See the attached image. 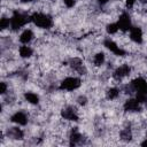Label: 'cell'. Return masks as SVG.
<instances>
[{"label":"cell","mask_w":147,"mask_h":147,"mask_svg":"<svg viewBox=\"0 0 147 147\" xmlns=\"http://www.w3.org/2000/svg\"><path fill=\"white\" fill-rule=\"evenodd\" d=\"M31 22V15L21 10H14L10 16V30L18 31L24 25Z\"/></svg>","instance_id":"6da1fadb"},{"label":"cell","mask_w":147,"mask_h":147,"mask_svg":"<svg viewBox=\"0 0 147 147\" xmlns=\"http://www.w3.org/2000/svg\"><path fill=\"white\" fill-rule=\"evenodd\" d=\"M31 23L34 24L37 28L48 30L53 26V18L49 14L42 11H34L31 14Z\"/></svg>","instance_id":"7a4b0ae2"},{"label":"cell","mask_w":147,"mask_h":147,"mask_svg":"<svg viewBox=\"0 0 147 147\" xmlns=\"http://www.w3.org/2000/svg\"><path fill=\"white\" fill-rule=\"evenodd\" d=\"M82 85V79L79 77L76 76H68L64 79H62V82L60 83L59 90L61 91H67V92H71L75 91L77 88H79Z\"/></svg>","instance_id":"3957f363"},{"label":"cell","mask_w":147,"mask_h":147,"mask_svg":"<svg viewBox=\"0 0 147 147\" xmlns=\"http://www.w3.org/2000/svg\"><path fill=\"white\" fill-rule=\"evenodd\" d=\"M61 117L68 122H78V119H79L78 110L74 106H65L61 110Z\"/></svg>","instance_id":"277c9868"},{"label":"cell","mask_w":147,"mask_h":147,"mask_svg":"<svg viewBox=\"0 0 147 147\" xmlns=\"http://www.w3.org/2000/svg\"><path fill=\"white\" fill-rule=\"evenodd\" d=\"M117 24H118V28H119V31H123V32H129L130 29L132 28V20H131V16L129 13L126 11H123L118 20H117Z\"/></svg>","instance_id":"5b68a950"},{"label":"cell","mask_w":147,"mask_h":147,"mask_svg":"<svg viewBox=\"0 0 147 147\" xmlns=\"http://www.w3.org/2000/svg\"><path fill=\"white\" fill-rule=\"evenodd\" d=\"M103 46L108 49V51H110L114 55H117V56H124L125 54H126V52L117 44V42H115L113 39H110V38H107V39H105L103 40Z\"/></svg>","instance_id":"8992f818"},{"label":"cell","mask_w":147,"mask_h":147,"mask_svg":"<svg viewBox=\"0 0 147 147\" xmlns=\"http://www.w3.org/2000/svg\"><path fill=\"white\" fill-rule=\"evenodd\" d=\"M68 64L77 74H79V75H85L86 74V68H85L84 62H83V60L80 57H77V56L70 57L69 61H68Z\"/></svg>","instance_id":"52a82bcc"},{"label":"cell","mask_w":147,"mask_h":147,"mask_svg":"<svg viewBox=\"0 0 147 147\" xmlns=\"http://www.w3.org/2000/svg\"><path fill=\"white\" fill-rule=\"evenodd\" d=\"M130 74H131V65L124 63V64L118 65V67L113 71V77H114V79H116V80H122V79H124L125 77H127Z\"/></svg>","instance_id":"ba28073f"},{"label":"cell","mask_w":147,"mask_h":147,"mask_svg":"<svg viewBox=\"0 0 147 147\" xmlns=\"http://www.w3.org/2000/svg\"><path fill=\"white\" fill-rule=\"evenodd\" d=\"M10 122L16 124V125H20V126H24L28 124L29 122V116L25 111L23 110H17L15 111L11 116H10Z\"/></svg>","instance_id":"9c48e42d"},{"label":"cell","mask_w":147,"mask_h":147,"mask_svg":"<svg viewBox=\"0 0 147 147\" xmlns=\"http://www.w3.org/2000/svg\"><path fill=\"white\" fill-rule=\"evenodd\" d=\"M123 108L125 111H129V113H138L142 110V105L136 98H130L124 102Z\"/></svg>","instance_id":"30bf717a"},{"label":"cell","mask_w":147,"mask_h":147,"mask_svg":"<svg viewBox=\"0 0 147 147\" xmlns=\"http://www.w3.org/2000/svg\"><path fill=\"white\" fill-rule=\"evenodd\" d=\"M68 139H69V145L70 146H76V145H83L84 144V136L80 133V131L77 127L71 129Z\"/></svg>","instance_id":"8fae6325"},{"label":"cell","mask_w":147,"mask_h":147,"mask_svg":"<svg viewBox=\"0 0 147 147\" xmlns=\"http://www.w3.org/2000/svg\"><path fill=\"white\" fill-rule=\"evenodd\" d=\"M18 126L20 125L11 126V127H9L7 130L6 134H7V137L9 139H11V140H23L24 139V131Z\"/></svg>","instance_id":"7c38bea8"},{"label":"cell","mask_w":147,"mask_h":147,"mask_svg":"<svg viewBox=\"0 0 147 147\" xmlns=\"http://www.w3.org/2000/svg\"><path fill=\"white\" fill-rule=\"evenodd\" d=\"M130 39L136 42V44H141L142 40H144V33H142V30L140 26H137V25H132V28L130 29Z\"/></svg>","instance_id":"4fadbf2b"},{"label":"cell","mask_w":147,"mask_h":147,"mask_svg":"<svg viewBox=\"0 0 147 147\" xmlns=\"http://www.w3.org/2000/svg\"><path fill=\"white\" fill-rule=\"evenodd\" d=\"M34 38V33L31 29H25L18 37V40L20 42H22L23 45H29Z\"/></svg>","instance_id":"5bb4252c"},{"label":"cell","mask_w":147,"mask_h":147,"mask_svg":"<svg viewBox=\"0 0 147 147\" xmlns=\"http://www.w3.org/2000/svg\"><path fill=\"white\" fill-rule=\"evenodd\" d=\"M18 54L22 59H30L33 55V49L29 45H22L18 48Z\"/></svg>","instance_id":"9a60e30c"},{"label":"cell","mask_w":147,"mask_h":147,"mask_svg":"<svg viewBox=\"0 0 147 147\" xmlns=\"http://www.w3.org/2000/svg\"><path fill=\"white\" fill-rule=\"evenodd\" d=\"M24 99L30 105H38L39 101H40V96L37 93L31 92V91H28V92L24 93Z\"/></svg>","instance_id":"2e32d148"},{"label":"cell","mask_w":147,"mask_h":147,"mask_svg":"<svg viewBox=\"0 0 147 147\" xmlns=\"http://www.w3.org/2000/svg\"><path fill=\"white\" fill-rule=\"evenodd\" d=\"M132 137H133L132 129L130 126H126L119 131V139H122L123 141H130L132 139Z\"/></svg>","instance_id":"e0dca14e"},{"label":"cell","mask_w":147,"mask_h":147,"mask_svg":"<svg viewBox=\"0 0 147 147\" xmlns=\"http://www.w3.org/2000/svg\"><path fill=\"white\" fill-rule=\"evenodd\" d=\"M119 94H121V90L118 87H115V86L108 88L106 92V96L108 100H116L119 96Z\"/></svg>","instance_id":"ac0fdd59"},{"label":"cell","mask_w":147,"mask_h":147,"mask_svg":"<svg viewBox=\"0 0 147 147\" xmlns=\"http://www.w3.org/2000/svg\"><path fill=\"white\" fill-rule=\"evenodd\" d=\"M106 61V54L103 52H98L93 55V64L95 67H101Z\"/></svg>","instance_id":"d6986e66"},{"label":"cell","mask_w":147,"mask_h":147,"mask_svg":"<svg viewBox=\"0 0 147 147\" xmlns=\"http://www.w3.org/2000/svg\"><path fill=\"white\" fill-rule=\"evenodd\" d=\"M106 31H107L108 34H116V33L119 31V28H118L117 22H113V23L107 24V26H106Z\"/></svg>","instance_id":"ffe728a7"},{"label":"cell","mask_w":147,"mask_h":147,"mask_svg":"<svg viewBox=\"0 0 147 147\" xmlns=\"http://www.w3.org/2000/svg\"><path fill=\"white\" fill-rule=\"evenodd\" d=\"M0 28L2 31L6 29H10V17L2 16V18L0 20Z\"/></svg>","instance_id":"44dd1931"},{"label":"cell","mask_w":147,"mask_h":147,"mask_svg":"<svg viewBox=\"0 0 147 147\" xmlns=\"http://www.w3.org/2000/svg\"><path fill=\"white\" fill-rule=\"evenodd\" d=\"M8 86H7V83L6 82H1L0 83V93H1V95H5L8 91Z\"/></svg>","instance_id":"7402d4cb"},{"label":"cell","mask_w":147,"mask_h":147,"mask_svg":"<svg viewBox=\"0 0 147 147\" xmlns=\"http://www.w3.org/2000/svg\"><path fill=\"white\" fill-rule=\"evenodd\" d=\"M77 102H78V105H80V106H85V105L87 103V98H86L85 95H79V96L77 98Z\"/></svg>","instance_id":"603a6c76"},{"label":"cell","mask_w":147,"mask_h":147,"mask_svg":"<svg viewBox=\"0 0 147 147\" xmlns=\"http://www.w3.org/2000/svg\"><path fill=\"white\" fill-rule=\"evenodd\" d=\"M63 3L67 8H72L76 5V0H63Z\"/></svg>","instance_id":"cb8c5ba5"},{"label":"cell","mask_w":147,"mask_h":147,"mask_svg":"<svg viewBox=\"0 0 147 147\" xmlns=\"http://www.w3.org/2000/svg\"><path fill=\"white\" fill-rule=\"evenodd\" d=\"M138 0H125V2H126V6L127 7H133L134 6V3L137 2Z\"/></svg>","instance_id":"d4e9b609"},{"label":"cell","mask_w":147,"mask_h":147,"mask_svg":"<svg viewBox=\"0 0 147 147\" xmlns=\"http://www.w3.org/2000/svg\"><path fill=\"white\" fill-rule=\"evenodd\" d=\"M22 2H24V3H28V2H32L33 0H21Z\"/></svg>","instance_id":"484cf974"}]
</instances>
